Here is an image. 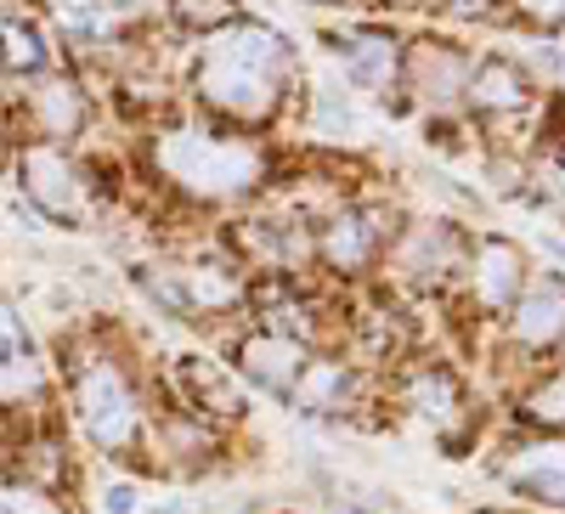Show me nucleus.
<instances>
[{"mask_svg": "<svg viewBox=\"0 0 565 514\" xmlns=\"http://www.w3.org/2000/svg\"><path fill=\"white\" fill-rule=\"evenodd\" d=\"M289 68V45H282L266 23H238L204 45L199 63V90L226 114H249L260 119L277 97V79Z\"/></svg>", "mask_w": 565, "mask_h": 514, "instance_id": "obj_1", "label": "nucleus"}, {"mask_svg": "<svg viewBox=\"0 0 565 514\" xmlns=\"http://www.w3.org/2000/svg\"><path fill=\"white\" fill-rule=\"evenodd\" d=\"M159 170L170 181H181L186 193H204V199H226V193H244L260 175V153L244 142H215L204 130H170L159 136L153 148Z\"/></svg>", "mask_w": 565, "mask_h": 514, "instance_id": "obj_2", "label": "nucleus"}, {"mask_svg": "<svg viewBox=\"0 0 565 514\" xmlns=\"http://www.w3.org/2000/svg\"><path fill=\"white\" fill-rule=\"evenodd\" d=\"M74 407H79L85 436L97 441L103 452H119V447H130V441H136V396H130V385L119 379V367L90 362V367L79 373Z\"/></svg>", "mask_w": 565, "mask_h": 514, "instance_id": "obj_3", "label": "nucleus"}, {"mask_svg": "<svg viewBox=\"0 0 565 514\" xmlns=\"http://www.w3.org/2000/svg\"><path fill=\"white\" fill-rule=\"evenodd\" d=\"M18 175H23V193L52 221H79L85 215V186H79L74 164L57 148H29L18 159Z\"/></svg>", "mask_w": 565, "mask_h": 514, "instance_id": "obj_4", "label": "nucleus"}, {"mask_svg": "<svg viewBox=\"0 0 565 514\" xmlns=\"http://www.w3.org/2000/svg\"><path fill=\"white\" fill-rule=\"evenodd\" d=\"M238 362H244L249 379H260L266 390H295L300 373H306V351L289 334H255V340H244Z\"/></svg>", "mask_w": 565, "mask_h": 514, "instance_id": "obj_5", "label": "nucleus"}, {"mask_svg": "<svg viewBox=\"0 0 565 514\" xmlns=\"http://www.w3.org/2000/svg\"><path fill=\"white\" fill-rule=\"evenodd\" d=\"M503 475L543 497V503H559L565 508V441H537V447H521L509 463H503Z\"/></svg>", "mask_w": 565, "mask_h": 514, "instance_id": "obj_6", "label": "nucleus"}, {"mask_svg": "<svg viewBox=\"0 0 565 514\" xmlns=\"http://www.w3.org/2000/svg\"><path fill=\"white\" fill-rule=\"evenodd\" d=\"M514 334H521L526 345L559 340L565 334V283L543 277V283H532L521 300H514Z\"/></svg>", "mask_w": 565, "mask_h": 514, "instance_id": "obj_7", "label": "nucleus"}, {"mask_svg": "<svg viewBox=\"0 0 565 514\" xmlns=\"http://www.w3.org/2000/svg\"><path fill=\"white\" fill-rule=\"evenodd\" d=\"M476 289L487 306H509L514 295H521V255H514L509 244H487L476 255Z\"/></svg>", "mask_w": 565, "mask_h": 514, "instance_id": "obj_8", "label": "nucleus"}, {"mask_svg": "<svg viewBox=\"0 0 565 514\" xmlns=\"http://www.w3.org/2000/svg\"><path fill=\"white\" fill-rule=\"evenodd\" d=\"M34 114H40V125L52 130V136H68V130H79L85 103H79V90H74L68 79H45V85L34 90Z\"/></svg>", "mask_w": 565, "mask_h": 514, "instance_id": "obj_9", "label": "nucleus"}, {"mask_svg": "<svg viewBox=\"0 0 565 514\" xmlns=\"http://www.w3.org/2000/svg\"><path fill=\"white\" fill-rule=\"evenodd\" d=\"M373 249V226L367 215H340L334 226H328V238H322V255L334 260V266H362Z\"/></svg>", "mask_w": 565, "mask_h": 514, "instance_id": "obj_10", "label": "nucleus"}, {"mask_svg": "<svg viewBox=\"0 0 565 514\" xmlns=\"http://www.w3.org/2000/svg\"><path fill=\"white\" fill-rule=\"evenodd\" d=\"M418 85H424V97L447 103L452 90H463V57H452L447 45H424L418 52Z\"/></svg>", "mask_w": 565, "mask_h": 514, "instance_id": "obj_11", "label": "nucleus"}, {"mask_svg": "<svg viewBox=\"0 0 565 514\" xmlns=\"http://www.w3.org/2000/svg\"><path fill=\"white\" fill-rule=\"evenodd\" d=\"M469 97H476V108H521L526 103V79L514 74L509 63H481Z\"/></svg>", "mask_w": 565, "mask_h": 514, "instance_id": "obj_12", "label": "nucleus"}, {"mask_svg": "<svg viewBox=\"0 0 565 514\" xmlns=\"http://www.w3.org/2000/svg\"><path fill=\"white\" fill-rule=\"evenodd\" d=\"M0 63H7L12 74H34V68L45 63V40H40V29H34V23H18V18L0 23Z\"/></svg>", "mask_w": 565, "mask_h": 514, "instance_id": "obj_13", "label": "nucleus"}, {"mask_svg": "<svg viewBox=\"0 0 565 514\" xmlns=\"http://www.w3.org/2000/svg\"><path fill=\"white\" fill-rule=\"evenodd\" d=\"M345 57H351V68H356L362 85H391V74H396L391 40H351V45H345Z\"/></svg>", "mask_w": 565, "mask_h": 514, "instance_id": "obj_14", "label": "nucleus"}, {"mask_svg": "<svg viewBox=\"0 0 565 514\" xmlns=\"http://www.w3.org/2000/svg\"><path fill=\"white\" fill-rule=\"evenodd\" d=\"M181 373H186V385H193V396H199V401H210V407H221V413H232V407H238L232 385L221 379L215 367H204L199 356H186V362H181Z\"/></svg>", "mask_w": 565, "mask_h": 514, "instance_id": "obj_15", "label": "nucleus"}, {"mask_svg": "<svg viewBox=\"0 0 565 514\" xmlns=\"http://www.w3.org/2000/svg\"><path fill=\"white\" fill-rule=\"evenodd\" d=\"M452 379H447V373H430V379H418L413 385V413L418 418H436V425H441V418H452Z\"/></svg>", "mask_w": 565, "mask_h": 514, "instance_id": "obj_16", "label": "nucleus"}, {"mask_svg": "<svg viewBox=\"0 0 565 514\" xmlns=\"http://www.w3.org/2000/svg\"><path fill=\"white\" fill-rule=\"evenodd\" d=\"M29 362V334H23V322L12 306H0V367H18Z\"/></svg>", "mask_w": 565, "mask_h": 514, "instance_id": "obj_17", "label": "nucleus"}, {"mask_svg": "<svg viewBox=\"0 0 565 514\" xmlns=\"http://www.w3.org/2000/svg\"><path fill=\"white\" fill-rule=\"evenodd\" d=\"M0 514H63V508L34 486H0Z\"/></svg>", "mask_w": 565, "mask_h": 514, "instance_id": "obj_18", "label": "nucleus"}, {"mask_svg": "<svg viewBox=\"0 0 565 514\" xmlns=\"http://www.w3.org/2000/svg\"><path fill=\"white\" fill-rule=\"evenodd\" d=\"M532 413L543 418V425H565V379L543 385V390L532 396Z\"/></svg>", "mask_w": 565, "mask_h": 514, "instance_id": "obj_19", "label": "nucleus"}, {"mask_svg": "<svg viewBox=\"0 0 565 514\" xmlns=\"http://www.w3.org/2000/svg\"><path fill=\"white\" fill-rule=\"evenodd\" d=\"M322 125H340L345 136H356V130H362L356 108H351L345 97H334V90H322Z\"/></svg>", "mask_w": 565, "mask_h": 514, "instance_id": "obj_20", "label": "nucleus"}, {"mask_svg": "<svg viewBox=\"0 0 565 514\" xmlns=\"http://www.w3.org/2000/svg\"><path fill=\"white\" fill-rule=\"evenodd\" d=\"M226 7L232 0H181V18L186 23H215V18H226Z\"/></svg>", "mask_w": 565, "mask_h": 514, "instance_id": "obj_21", "label": "nucleus"}, {"mask_svg": "<svg viewBox=\"0 0 565 514\" xmlns=\"http://www.w3.org/2000/svg\"><path fill=\"white\" fill-rule=\"evenodd\" d=\"M103 508H108V514H136V486H130V481L108 486V492H103Z\"/></svg>", "mask_w": 565, "mask_h": 514, "instance_id": "obj_22", "label": "nucleus"}, {"mask_svg": "<svg viewBox=\"0 0 565 514\" xmlns=\"http://www.w3.org/2000/svg\"><path fill=\"white\" fill-rule=\"evenodd\" d=\"M532 18H565V0H521Z\"/></svg>", "mask_w": 565, "mask_h": 514, "instance_id": "obj_23", "label": "nucleus"}, {"mask_svg": "<svg viewBox=\"0 0 565 514\" xmlns=\"http://www.w3.org/2000/svg\"><path fill=\"white\" fill-rule=\"evenodd\" d=\"M559 193H565V159H559Z\"/></svg>", "mask_w": 565, "mask_h": 514, "instance_id": "obj_24", "label": "nucleus"}]
</instances>
